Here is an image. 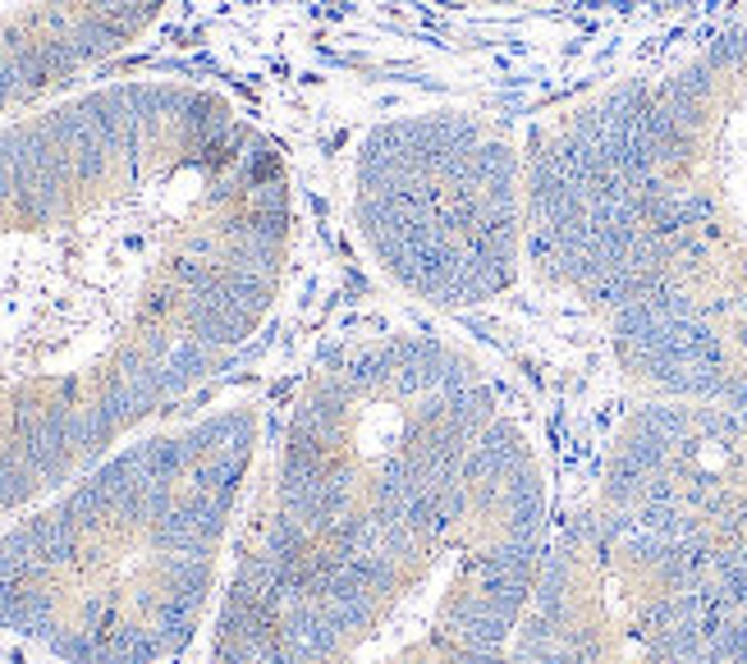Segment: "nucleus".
I'll list each match as a JSON object with an SVG mask.
<instances>
[{
	"label": "nucleus",
	"mask_w": 747,
	"mask_h": 664,
	"mask_svg": "<svg viewBox=\"0 0 747 664\" xmlns=\"http://www.w3.org/2000/svg\"><path fill=\"white\" fill-rule=\"evenodd\" d=\"M290 248V165L216 87L106 83L0 124V514L211 381Z\"/></svg>",
	"instance_id": "obj_1"
},
{
	"label": "nucleus",
	"mask_w": 747,
	"mask_h": 664,
	"mask_svg": "<svg viewBox=\"0 0 747 664\" xmlns=\"http://www.w3.org/2000/svg\"><path fill=\"white\" fill-rule=\"evenodd\" d=\"M551 545L546 477L500 417L441 495L317 545L248 541L211 664H510Z\"/></svg>",
	"instance_id": "obj_2"
},
{
	"label": "nucleus",
	"mask_w": 747,
	"mask_h": 664,
	"mask_svg": "<svg viewBox=\"0 0 747 664\" xmlns=\"http://www.w3.org/2000/svg\"><path fill=\"white\" fill-rule=\"evenodd\" d=\"M257 413L111 450L0 537V628L64 664H166L203 628Z\"/></svg>",
	"instance_id": "obj_3"
},
{
	"label": "nucleus",
	"mask_w": 747,
	"mask_h": 664,
	"mask_svg": "<svg viewBox=\"0 0 747 664\" xmlns=\"http://www.w3.org/2000/svg\"><path fill=\"white\" fill-rule=\"evenodd\" d=\"M500 394L464 348L385 335L331 353L284 417L253 541L317 545L441 495L500 422Z\"/></svg>",
	"instance_id": "obj_4"
},
{
	"label": "nucleus",
	"mask_w": 747,
	"mask_h": 664,
	"mask_svg": "<svg viewBox=\"0 0 747 664\" xmlns=\"http://www.w3.org/2000/svg\"><path fill=\"white\" fill-rule=\"evenodd\" d=\"M354 220L381 271L436 307H477L514 284L527 248L523 157L468 110L404 115L367 133Z\"/></svg>",
	"instance_id": "obj_5"
},
{
	"label": "nucleus",
	"mask_w": 747,
	"mask_h": 664,
	"mask_svg": "<svg viewBox=\"0 0 747 664\" xmlns=\"http://www.w3.org/2000/svg\"><path fill=\"white\" fill-rule=\"evenodd\" d=\"M170 0H0V124L115 60Z\"/></svg>",
	"instance_id": "obj_6"
},
{
	"label": "nucleus",
	"mask_w": 747,
	"mask_h": 664,
	"mask_svg": "<svg viewBox=\"0 0 747 664\" xmlns=\"http://www.w3.org/2000/svg\"><path fill=\"white\" fill-rule=\"evenodd\" d=\"M445 5H532V0H445Z\"/></svg>",
	"instance_id": "obj_7"
}]
</instances>
